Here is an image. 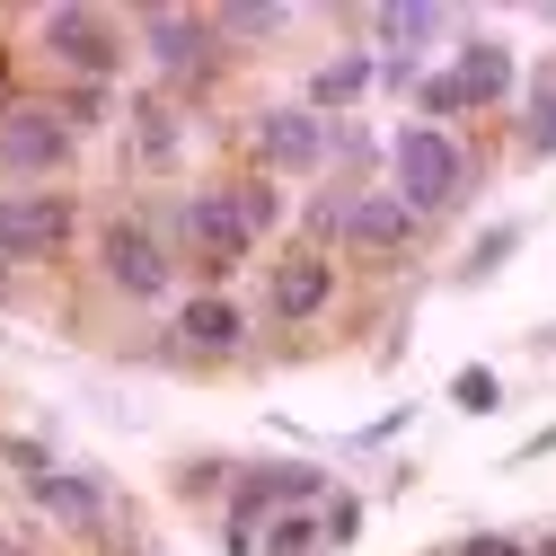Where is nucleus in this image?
<instances>
[{"mask_svg":"<svg viewBox=\"0 0 556 556\" xmlns=\"http://www.w3.org/2000/svg\"><path fill=\"white\" fill-rule=\"evenodd\" d=\"M177 239H186V256H194L203 274H230V265L256 248V230H248V213H239V194H230V186L186 194V203H177Z\"/></svg>","mask_w":556,"mask_h":556,"instance_id":"f03ea898","label":"nucleus"},{"mask_svg":"<svg viewBox=\"0 0 556 556\" xmlns=\"http://www.w3.org/2000/svg\"><path fill=\"white\" fill-rule=\"evenodd\" d=\"M459 89H468V106H495V98L513 89V45L468 36V45H459Z\"/></svg>","mask_w":556,"mask_h":556,"instance_id":"4468645a","label":"nucleus"},{"mask_svg":"<svg viewBox=\"0 0 556 556\" xmlns=\"http://www.w3.org/2000/svg\"><path fill=\"white\" fill-rule=\"evenodd\" d=\"M142 53L160 62L168 80H203L222 62V27L194 18V10H177V0H151V10H142Z\"/></svg>","mask_w":556,"mask_h":556,"instance_id":"7ed1b4c3","label":"nucleus"},{"mask_svg":"<svg viewBox=\"0 0 556 556\" xmlns=\"http://www.w3.org/2000/svg\"><path fill=\"white\" fill-rule=\"evenodd\" d=\"M318 530H327V547H354L363 539V495H344V485H336V495L318 504Z\"/></svg>","mask_w":556,"mask_h":556,"instance_id":"5701e85b","label":"nucleus"},{"mask_svg":"<svg viewBox=\"0 0 556 556\" xmlns=\"http://www.w3.org/2000/svg\"><path fill=\"white\" fill-rule=\"evenodd\" d=\"M389 194H406V213L425 222V213H451L459 203V186H468V160H459V142L451 132H433V124H397L389 132Z\"/></svg>","mask_w":556,"mask_h":556,"instance_id":"f257e3e1","label":"nucleus"},{"mask_svg":"<svg viewBox=\"0 0 556 556\" xmlns=\"http://www.w3.org/2000/svg\"><path fill=\"white\" fill-rule=\"evenodd\" d=\"M442 556H530V539H513V530H477V539H459V547H442Z\"/></svg>","mask_w":556,"mask_h":556,"instance_id":"a878e982","label":"nucleus"},{"mask_svg":"<svg viewBox=\"0 0 556 556\" xmlns=\"http://www.w3.org/2000/svg\"><path fill=\"white\" fill-rule=\"evenodd\" d=\"M459 106H468L459 72H433V80H425V115H459Z\"/></svg>","mask_w":556,"mask_h":556,"instance_id":"cd10ccee","label":"nucleus"},{"mask_svg":"<svg viewBox=\"0 0 556 556\" xmlns=\"http://www.w3.org/2000/svg\"><path fill=\"white\" fill-rule=\"evenodd\" d=\"M380 62H425V45L451 27V10H433V0H415V10H380Z\"/></svg>","mask_w":556,"mask_h":556,"instance_id":"ddd939ff","label":"nucleus"},{"mask_svg":"<svg viewBox=\"0 0 556 556\" xmlns=\"http://www.w3.org/2000/svg\"><path fill=\"white\" fill-rule=\"evenodd\" d=\"M27 495H36V513H53L62 530H98V521H106V477H98V468H53V477L27 485Z\"/></svg>","mask_w":556,"mask_h":556,"instance_id":"f8f14e48","label":"nucleus"},{"mask_svg":"<svg viewBox=\"0 0 556 556\" xmlns=\"http://www.w3.org/2000/svg\"><path fill=\"white\" fill-rule=\"evenodd\" d=\"M371 80H380V62H371V53H336V62H318V72H309V115H327V106H354Z\"/></svg>","mask_w":556,"mask_h":556,"instance_id":"dca6fc26","label":"nucleus"},{"mask_svg":"<svg viewBox=\"0 0 556 556\" xmlns=\"http://www.w3.org/2000/svg\"><path fill=\"white\" fill-rule=\"evenodd\" d=\"M521 239H530L521 222H495V230H477V239H468V256H459V274H468V283H485V274H504V256H513Z\"/></svg>","mask_w":556,"mask_h":556,"instance_id":"a211bd4d","label":"nucleus"},{"mask_svg":"<svg viewBox=\"0 0 556 556\" xmlns=\"http://www.w3.org/2000/svg\"><path fill=\"white\" fill-rule=\"evenodd\" d=\"M62 160H72V124H62L53 106H10L0 115V168H10L18 186H53Z\"/></svg>","mask_w":556,"mask_h":556,"instance_id":"20e7f679","label":"nucleus"},{"mask_svg":"<svg viewBox=\"0 0 556 556\" xmlns=\"http://www.w3.org/2000/svg\"><path fill=\"white\" fill-rule=\"evenodd\" d=\"M98 265H106V283H115L124 301H160V292L177 283L168 248H160L142 222H106V239H98Z\"/></svg>","mask_w":556,"mask_h":556,"instance_id":"0eeeda50","label":"nucleus"},{"mask_svg":"<svg viewBox=\"0 0 556 556\" xmlns=\"http://www.w3.org/2000/svg\"><path fill=\"white\" fill-rule=\"evenodd\" d=\"M327 301H336V265H327L318 248H292L283 265L265 274V309L283 318V327H301V318H318Z\"/></svg>","mask_w":556,"mask_h":556,"instance_id":"9d476101","label":"nucleus"},{"mask_svg":"<svg viewBox=\"0 0 556 556\" xmlns=\"http://www.w3.org/2000/svg\"><path fill=\"white\" fill-rule=\"evenodd\" d=\"M521 151H530V160H556V62H547L539 89H530V132H521Z\"/></svg>","mask_w":556,"mask_h":556,"instance_id":"aec40b11","label":"nucleus"},{"mask_svg":"<svg viewBox=\"0 0 556 556\" xmlns=\"http://www.w3.org/2000/svg\"><path fill=\"white\" fill-rule=\"evenodd\" d=\"M406 239H415L406 194H354V213H344V248H354L363 265H397Z\"/></svg>","mask_w":556,"mask_h":556,"instance_id":"9b49d317","label":"nucleus"},{"mask_svg":"<svg viewBox=\"0 0 556 556\" xmlns=\"http://www.w3.org/2000/svg\"><path fill=\"white\" fill-rule=\"evenodd\" d=\"M230 194H239L248 230H274V222H283V194H274V186H256V177H248V186H230Z\"/></svg>","mask_w":556,"mask_h":556,"instance_id":"393cba45","label":"nucleus"},{"mask_svg":"<svg viewBox=\"0 0 556 556\" xmlns=\"http://www.w3.org/2000/svg\"><path fill=\"white\" fill-rule=\"evenodd\" d=\"M530 556H556V539H539V547H530Z\"/></svg>","mask_w":556,"mask_h":556,"instance_id":"7c9ffc66","label":"nucleus"},{"mask_svg":"<svg viewBox=\"0 0 556 556\" xmlns=\"http://www.w3.org/2000/svg\"><path fill=\"white\" fill-rule=\"evenodd\" d=\"M248 142H256V160H265V168H283V177H309V168L336 151V124H318L309 106H265V115L248 124Z\"/></svg>","mask_w":556,"mask_h":556,"instance_id":"423d86ee","label":"nucleus"},{"mask_svg":"<svg viewBox=\"0 0 556 556\" xmlns=\"http://www.w3.org/2000/svg\"><path fill=\"white\" fill-rule=\"evenodd\" d=\"M0 556H27V547H18V539H0Z\"/></svg>","mask_w":556,"mask_h":556,"instance_id":"c756f323","label":"nucleus"},{"mask_svg":"<svg viewBox=\"0 0 556 556\" xmlns=\"http://www.w3.org/2000/svg\"><path fill=\"white\" fill-rule=\"evenodd\" d=\"M45 53L53 62H72L80 80H115L124 72V36H115V18L106 10H45Z\"/></svg>","mask_w":556,"mask_h":556,"instance_id":"39448f33","label":"nucleus"},{"mask_svg":"<svg viewBox=\"0 0 556 556\" xmlns=\"http://www.w3.org/2000/svg\"><path fill=\"white\" fill-rule=\"evenodd\" d=\"M62 239H72V194H53V186L0 194V256H53Z\"/></svg>","mask_w":556,"mask_h":556,"instance_id":"6e6552de","label":"nucleus"},{"mask_svg":"<svg viewBox=\"0 0 556 556\" xmlns=\"http://www.w3.org/2000/svg\"><path fill=\"white\" fill-rule=\"evenodd\" d=\"M132 142H142V160H151V168H168V160H177L186 132H177L168 98H132Z\"/></svg>","mask_w":556,"mask_h":556,"instance_id":"f3484780","label":"nucleus"},{"mask_svg":"<svg viewBox=\"0 0 556 556\" xmlns=\"http://www.w3.org/2000/svg\"><path fill=\"white\" fill-rule=\"evenodd\" d=\"M265 539H274L265 556H318V547H327V530H318L309 513H274V530H265Z\"/></svg>","mask_w":556,"mask_h":556,"instance_id":"4be33fe9","label":"nucleus"},{"mask_svg":"<svg viewBox=\"0 0 556 556\" xmlns=\"http://www.w3.org/2000/svg\"><path fill=\"white\" fill-rule=\"evenodd\" d=\"M0 468H18V477L36 485V477H53V451H45V442H27V433H0Z\"/></svg>","mask_w":556,"mask_h":556,"instance_id":"b1692460","label":"nucleus"},{"mask_svg":"<svg viewBox=\"0 0 556 556\" xmlns=\"http://www.w3.org/2000/svg\"><path fill=\"white\" fill-rule=\"evenodd\" d=\"M222 477H230L222 459H186V468H177V495H186V504H194V495H222Z\"/></svg>","mask_w":556,"mask_h":556,"instance_id":"bb28decb","label":"nucleus"},{"mask_svg":"<svg viewBox=\"0 0 556 556\" xmlns=\"http://www.w3.org/2000/svg\"><path fill=\"white\" fill-rule=\"evenodd\" d=\"M0 115H10V72H0Z\"/></svg>","mask_w":556,"mask_h":556,"instance_id":"c85d7f7f","label":"nucleus"},{"mask_svg":"<svg viewBox=\"0 0 556 556\" xmlns=\"http://www.w3.org/2000/svg\"><path fill=\"white\" fill-rule=\"evenodd\" d=\"M177 336L194 344V354H230V344L248 336V318H239L222 292H203V301H186V309H177Z\"/></svg>","mask_w":556,"mask_h":556,"instance_id":"2eb2a0df","label":"nucleus"},{"mask_svg":"<svg viewBox=\"0 0 556 556\" xmlns=\"http://www.w3.org/2000/svg\"><path fill=\"white\" fill-rule=\"evenodd\" d=\"M283 18H292V10H274V0H265V10H256V0H230V10H213V27H222V36H239V45L283 36Z\"/></svg>","mask_w":556,"mask_h":556,"instance_id":"6ab92c4d","label":"nucleus"},{"mask_svg":"<svg viewBox=\"0 0 556 556\" xmlns=\"http://www.w3.org/2000/svg\"><path fill=\"white\" fill-rule=\"evenodd\" d=\"M451 406H459V415H495V406H504V380L485 371V363H468V371L451 380Z\"/></svg>","mask_w":556,"mask_h":556,"instance_id":"412c9836","label":"nucleus"},{"mask_svg":"<svg viewBox=\"0 0 556 556\" xmlns=\"http://www.w3.org/2000/svg\"><path fill=\"white\" fill-rule=\"evenodd\" d=\"M309 495H327V468H309V459H274V468H248V485L230 495V521L256 530V513H292V504H309Z\"/></svg>","mask_w":556,"mask_h":556,"instance_id":"1a4fd4ad","label":"nucleus"}]
</instances>
